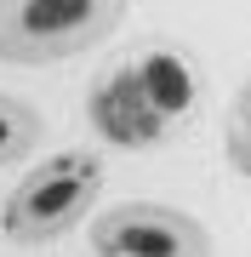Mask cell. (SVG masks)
I'll return each mask as SVG.
<instances>
[{
    "label": "cell",
    "mask_w": 251,
    "mask_h": 257,
    "mask_svg": "<svg viewBox=\"0 0 251 257\" xmlns=\"http://www.w3.org/2000/svg\"><path fill=\"white\" fill-rule=\"evenodd\" d=\"M205 97V74L183 46L149 40L109 63L86 92V120L109 149H154Z\"/></svg>",
    "instance_id": "cell-1"
},
{
    "label": "cell",
    "mask_w": 251,
    "mask_h": 257,
    "mask_svg": "<svg viewBox=\"0 0 251 257\" xmlns=\"http://www.w3.org/2000/svg\"><path fill=\"white\" fill-rule=\"evenodd\" d=\"M109 160L97 149H63L46 155L18 177V189L0 200V234L12 246H52L103 200Z\"/></svg>",
    "instance_id": "cell-2"
},
{
    "label": "cell",
    "mask_w": 251,
    "mask_h": 257,
    "mask_svg": "<svg viewBox=\"0 0 251 257\" xmlns=\"http://www.w3.org/2000/svg\"><path fill=\"white\" fill-rule=\"evenodd\" d=\"M131 0H0V63L46 69L103 46Z\"/></svg>",
    "instance_id": "cell-3"
},
{
    "label": "cell",
    "mask_w": 251,
    "mask_h": 257,
    "mask_svg": "<svg viewBox=\"0 0 251 257\" xmlns=\"http://www.w3.org/2000/svg\"><path fill=\"white\" fill-rule=\"evenodd\" d=\"M86 246L97 257H200V251H211V234H205L200 217H188L177 206L114 200L109 211L92 217Z\"/></svg>",
    "instance_id": "cell-4"
},
{
    "label": "cell",
    "mask_w": 251,
    "mask_h": 257,
    "mask_svg": "<svg viewBox=\"0 0 251 257\" xmlns=\"http://www.w3.org/2000/svg\"><path fill=\"white\" fill-rule=\"evenodd\" d=\"M40 138H46V120H40V109L18 92H0V172L6 166L29 160L40 149Z\"/></svg>",
    "instance_id": "cell-5"
},
{
    "label": "cell",
    "mask_w": 251,
    "mask_h": 257,
    "mask_svg": "<svg viewBox=\"0 0 251 257\" xmlns=\"http://www.w3.org/2000/svg\"><path fill=\"white\" fill-rule=\"evenodd\" d=\"M223 155L240 177H251V80L234 92L228 103V120H223Z\"/></svg>",
    "instance_id": "cell-6"
}]
</instances>
